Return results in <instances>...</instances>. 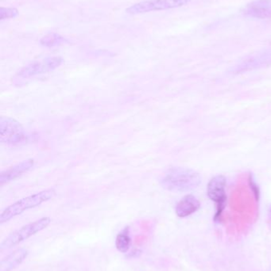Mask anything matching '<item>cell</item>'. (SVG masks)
<instances>
[{
    "instance_id": "e0dca14e",
    "label": "cell",
    "mask_w": 271,
    "mask_h": 271,
    "mask_svg": "<svg viewBox=\"0 0 271 271\" xmlns=\"http://www.w3.org/2000/svg\"><path fill=\"white\" fill-rule=\"evenodd\" d=\"M268 271H271V268H269V270Z\"/></svg>"
},
{
    "instance_id": "7c38bea8",
    "label": "cell",
    "mask_w": 271,
    "mask_h": 271,
    "mask_svg": "<svg viewBox=\"0 0 271 271\" xmlns=\"http://www.w3.org/2000/svg\"><path fill=\"white\" fill-rule=\"evenodd\" d=\"M200 207H201V203L197 197L189 194V195L185 196L178 203L175 209L176 214L181 218L187 217L197 212L200 209Z\"/></svg>"
},
{
    "instance_id": "5b68a950",
    "label": "cell",
    "mask_w": 271,
    "mask_h": 271,
    "mask_svg": "<svg viewBox=\"0 0 271 271\" xmlns=\"http://www.w3.org/2000/svg\"><path fill=\"white\" fill-rule=\"evenodd\" d=\"M192 0H147L132 5L126 10L130 15H140L147 12L165 11L182 8L189 4Z\"/></svg>"
},
{
    "instance_id": "7a4b0ae2",
    "label": "cell",
    "mask_w": 271,
    "mask_h": 271,
    "mask_svg": "<svg viewBox=\"0 0 271 271\" xmlns=\"http://www.w3.org/2000/svg\"><path fill=\"white\" fill-rule=\"evenodd\" d=\"M55 190L51 188V189H47V190L28 196L20 201H16L12 205L7 207L6 209L1 212L0 224L6 223L14 217L21 215L25 211L36 208L43 203L50 201L55 196Z\"/></svg>"
},
{
    "instance_id": "52a82bcc",
    "label": "cell",
    "mask_w": 271,
    "mask_h": 271,
    "mask_svg": "<svg viewBox=\"0 0 271 271\" xmlns=\"http://www.w3.org/2000/svg\"><path fill=\"white\" fill-rule=\"evenodd\" d=\"M271 66V49L260 52L255 55L246 58L235 65L231 72L232 74H240L256 69Z\"/></svg>"
},
{
    "instance_id": "2e32d148",
    "label": "cell",
    "mask_w": 271,
    "mask_h": 271,
    "mask_svg": "<svg viewBox=\"0 0 271 271\" xmlns=\"http://www.w3.org/2000/svg\"><path fill=\"white\" fill-rule=\"evenodd\" d=\"M249 186H250V189H251L252 192L254 193V197H255V199H259L260 191L259 188H258V185L256 183L255 181H254V177L253 175H249L248 178Z\"/></svg>"
},
{
    "instance_id": "9a60e30c",
    "label": "cell",
    "mask_w": 271,
    "mask_h": 271,
    "mask_svg": "<svg viewBox=\"0 0 271 271\" xmlns=\"http://www.w3.org/2000/svg\"><path fill=\"white\" fill-rule=\"evenodd\" d=\"M19 11L14 8H0V20L4 21L5 19H15L19 16Z\"/></svg>"
},
{
    "instance_id": "3957f363",
    "label": "cell",
    "mask_w": 271,
    "mask_h": 271,
    "mask_svg": "<svg viewBox=\"0 0 271 271\" xmlns=\"http://www.w3.org/2000/svg\"><path fill=\"white\" fill-rule=\"evenodd\" d=\"M50 223H51V219L48 216H46L36 221L23 226L16 231H13L11 235H8L0 244V248L1 250H4V249H10L13 246H17L23 241L27 240L33 235L44 230L50 225Z\"/></svg>"
},
{
    "instance_id": "277c9868",
    "label": "cell",
    "mask_w": 271,
    "mask_h": 271,
    "mask_svg": "<svg viewBox=\"0 0 271 271\" xmlns=\"http://www.w3.org/2000/svg\"><path fill=\"white\" fill-rule=\"evenodd\" d=\"M27 140L25 129L14 118H0V141L7 144H20Z\"/></svg>"
},
{
    "instance_id": "ac0fdd59",
    "label": "cell",
    "mask_w": 271,
    "mask_h": 271,
    "mask_svg": "<svg viewBox=\"0 0 271 271\" xmlns=\"http://www.w3.org/2000/svg\"><path fill=\"white\" fill-rule=\"evenodd\" d=\"M270 216H271V209H270Z\"/></svg>"
},
{
    "instance_id": "5bb4252c",
    "label": "cell",
    "mask_w": 271,
    "mask_h": 271,
    "mask_svg": "<svg viewBox=\"0 0 271 271\" xmlns=\"http://www.w3.org/2000/svg\"><path fill=\"white\" fill-rule=\"evenodd\" d=\"M130 235L128 234L127 230L125 229L118 233L115 239V246L117 250L122 253L127 252L130 246Z\"/></svg>"
},
{
    "instance_id": "9c48e42d",
    "label": "cell",
    "mask_w": 271,
    "mask_h": 271,
    "mask_svg": "<svg viewBox=\"0 0 271 271\" xmlns=\"http://www.w3.org/2000/svg\"><path fill=\"white\" fill-rule=\"evenodd\" d=\"M242 13L253 19H271V0H254L245 6Z\"/></svg>"
},
{
    "instance_id": "6da1fadb",
    "label": "cell",
    "mask_w": 271,
    "mask_h": 271,
    "mask_svg": "<svg viewBox=\"0 0 271 271\" xmlns=\"http://www.w3.org/2000/svg\"><path fill=\"white\" fill-rule=\"evenodd\" d=\"M201 182V175L197 171L185 167H173L161 179L163 187L173 192L191 191Z\"/></svg>"
},
{
    "instance_id": "4fadbf2b",
    "label": "cell",
    "mask_w": 271,
    "mask_h": 271,
    "mask_svg": "<svg viewBox=\"0 0 271 271\" xmlns=\"http://www.w3.org/2000/svg\"><path fill=\"white\" fill-rule=\"evenodd\" d=\"M65 42H67V41L64 37L56 33H51L41 39L40 44L45 47L52 48L61 46Z\"/></svg>"
},
{
    "instance_id": "8992f818",
    "label": "cell",
    "mask_w": 271,
    "mask_h": 271,
    "mask_svg": "<svg viewBox=\"0 0 271 271\" xmlns=\"http://www.w3.org/2000/svg\"><path fill=\"white\" fill-rule=\"evenodd\" d=\"M225 188L226 178L221 175L213 177L207 186L208 197L216 204V214L214 216V220L216 222L220 221L222 212L225 208L227 199Z\"/></svg>"
},
{
    "instance_id": "8fae6325",
    "label": "cell",
    "mask_w": 271,
    "mask_h": 271,
    "mask_svg": "<svg viewBox=\"0 0 271 271\" xmlns=\"http://www.w3.org/2000/svg\"><path fill=\"white\" fill-rule=\"evenodd\" d=\"M29 251L25 248L14 250L0 262V271H12L21 265L28 257Z\"/></svg>"
},
{
    "instance_id": "30bf717a",
    "label": "cell",
    "mask_w": 271,
    "mask_h": 271,
    "mask_svg": "<svg viewBox=\"0 0 271 271\" xmlns=\"http://www.w3.org/2000/svg\"><path fill=\"white\" fill-rule=\"evenodd\" d=\"M35 162L33 159H27L25 161L14 166L6 171H3L0 175V185L3 186L4 184L12 182L16 178L21 176L24 173H27L34 167Z\"/></svg>"
},
{
    "instance_id": "ba28073f",
    "label": "cell",
    "mask_w": 271,
    "mask_h": 271,
    "mask_svg": "<svg viewBox=\"0 0 271 271\" xmlns=\"http://www.w3.org/2000/svg\"><path fill=\"white\" fill-rule=\"evenodd\" d=\"M63 61V59L59 57H51L42 61H37L23 68L19 73V76L23 78H30L36 75L52 72L61 66Z\"/></svg>"
}]
</instances>
